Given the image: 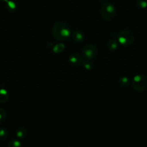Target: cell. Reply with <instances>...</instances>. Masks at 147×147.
Segmentation results:
<instances>
[{"label":"cell","instance_id":"cell-1","mask_svg":"<svg viewBox=\"0 0 147 147\" xmlns=\"http://www.w3.org/2000/svg\"><path fill=\"white\" fill-rule=\"evenodd\" d=\"M52 34L55 39L64 41L68 39L71 35V30L68 26L62 22L56 23L53 28Z\"/></svg>","mask_w":147,"mask_h":147},{"label":"cell","instance_id":"cell-2","mask_svg":"<svg viewBox=\"0 0 147 147\" xmlns=\"http://www.w3.org/2000/svg\"><path fill=\"white\" fill-rule=\"evenodd\" d=\"M118 42L125 47L131 45L134 40L133 33L128 29H123L117 34Z\"/></svg>","mask_w":147,"mask_h":147},{"label":"cell","instance_id":"cell-3","mask_svg":"<svg viewBox=\"0 0 147 147\" xmlns=\"http://www.w3.org/2000/svg\"><path fill=\"white\" fill-rule=\"evenodd\" d=\"M100 11L103 18L106 21H111L115 16V7L114 5L110 2H105L101 7Z\"/></svg>","mask_w":147,"mask_h":147},{"label":"cell","instance_id":"cell-4","mask_svg":"<svg viewBox=\"0 0 147 147\" xmlns=\"http://www.w3.org/2000/svg\"><path fill=\"white\" fill-rule=\"evenodd\" d=\"M131 84L136 91L141 92L147 87V79L143 75H137L133 78L131 81Z\"/></svg>","mask_w":147,"mask_h":147},{"label":"cell","instance_id":"cell-5","mask_svg":"<svg viewBox=\"0 0 147 147\" xmlns=\"http://www.w3.org/2000/svg\"><path fill=\"white\" fill-rule=\"evenodd\" d=\"M97 53V48L93 44L86 45L83 48L82 51L83 57L88 60H91L94 59L96 56Z\"/></svg>","mask_w":147,"mask_h":147},{"label":"cell","instance_id":"cell-6","mask_svg":"<svg viewBox=\"0 0 147 147\" xmlns=\"http://www.w3.org/2000/svg\"><path fill=\"white\" fill-rule=\"evenodd\" d=\"M69 61L74 65H79L83 63V57L77 52L71 54L69 57Z\"/></svg>","mask_w":147,"mask_h":147},{"label":"cell","instance_id":"cell-7","mask_svg":"<svg viewBox=\"0 0 147 147\" xmlns=\"http://www.w3.org/2000/svg\"><path fill=\"white\" fill-rule=\"evenodd\" d=\"M72 39L77 42H81L84 39V36L82 32L79 30H75L72 33Z\"/></svg>","mask_w":147,"mask_h":147},{"label":"cell","instance_id":"cell-8","mask_svg":"<svg viewBox=\"0 0 147 147\" xmlns=\"http://www.w3.org/2000/svg\"><path fill=\"white\" fill-rule=\"evenodd\" d=\"M107 45L108 49L110 51H115L117 49L118 44L117 41L116 40L113 38V39H111V40H109V41L107 42Z\"/></svg>","mask_w":147,"mask_h":147},{"label":"cell","instance_id":"cell-9","mask_svg":"<svg viewBox=\"0 0 147 147\" xmlns=\"http://www.w3.org/2000/svg\"><path fill=\"white\" fill-rule=\"evenodd\" d=\"M9 99V94L7 91L3 88L0 90V103H3Z\"/></svg>","mask_w":147,"mask_h":147},{"label":"cell","instance_id":"cell-10","mask_svg":"<svg viewBox=\"0 0 147 147\" xmlns=\"http://www.w3.org/2000/svg\"><path fill=\"white\" fill-rule=\"evenodd\" d=\"M118 83L121 86L123 87H127L130 84L131 82L127 77L123 76L119 79Z\"/></svg>","mask_w":147,"mask_h":147},{"label":"cell","instance_id":"cell-11","mask_svg":"<svg viewBox=\"0 0 147 147\" xmlns=\"http://www.w3.org/2000/svg\"><path fill=\"white\" fill-rule=\"evenodd\" d=\"M27 135V130L25 127H20L16 132L17 137L20 139L24 138Z\"/></svg>","mask_w":147,"mask_h":147},{"label":"cell","instance_id":"cell-12","mask_svg":"<svg viewBox=\"0 0 147 147\" xmlns=\"http://www.w3.org/2000/svg\"><path fill=\"white\" fill-rule=\"evenodd\" d=\"M6 2V6L7 9L9 11H14L16 10L17 6H16V3L14 1H13L11 0H8Z\"/></svg>","mask_w":147,"mask_h":147},{"label":"cell","instance_id":"cell-13","mask_svg":"<svg viewBox=\"0 0 147 147\" xmlns=\"http://www.w3.org/2000/svg\"><path fill=\"white\" fill-rule=\"evenodd\" d=\"M65 46L63 43H58L53 48V51L55 53H60L64 51Z\"/></svg>","mask_w":147,"mask_h":147},{"label":"cell","instance_id":"cell-14","mask_svg":"<svg viewBox=\"0 0 147 147\" xmlns=\"http://www.w3.org/2000/svg\"><path fill=\"white\" fill-rule=\"evenodd\" d=\"M82 64L83 67L87 70H90L94 67V63L91 60L88 59H87L85 61H83Z\"/></svg>","mask_w":147,"mask_h":147},{"label":"cell","instance_id":"cell-15","mask_svg":"<svg viewBox=\"0 0 147 147\" xmlns=\"http://www.w3.org/2000/svg\"><path fill=\"white\" fill-rule=\"evenodd\" d=\"M9 136L8 131L5 128H0V140H4Z\"/></svg>","mask_w":147,"mask_h":147},{"label":"cell","instance_id":"cell-16","mask_svg":"<svg viewBox=\"0 0 147 147\" xmlns=\"http://www.w3.org/2000/svg\"><path fill=\"white\" fill-rule=\"evenodd\" d=\"M21 145H21L20 141L16 139H13V140H11L7 145V146L9 147H20V146H21Z\"/></svg>","mask_w":147,"mask_h":147},{"label":"cell","instance_id":"cell-17","mask_svg":"<svg viewBox=\"0 0 147 147\" xmlns=\"http://www.w3.org/2000/svg\"><path fill=\"white\" fill-rule=\"evenodd\" d=\"M136 2L140 8L145 9L147 7V0H136Z\"/></svg>","mask_w":147,"mask_h":147},{"label":"cell","instance_id":"cell-18","mask_svg":"<svg viewBox=\"0 0 147 147\" xmlns=\"http://www.w3.org/2000/svg\"><path fill=\"white\" fill-rule=\"evenodd\" d=\"M7 113L5 110L3 108L0 107V122L4 121L6 118Z\"/></svg>","mask_w":147,"mask_h":147},{"label":"cell","instance_id":"cell-19","mask_svg":"<svg viewBox=\"0 0 147 147\" xmlns=\"http://www.w3.org/2000/svg\"><path fill=\"white\" fill-rule=\"evenodd\" d=\"M1 1H4V2H6L7 1H8V0H1Z\"/></svg>","mask_w":147,"mask_h":147},{"label":"cell","instance_id":"cell-20","mask_svg":"<svg viewBox=\"0 0 147 147\" xmlns=\"http://www.w3.org/2000/svg\"><path fill=\"white\" fill-rule=\"evenodd\" d=\"M100 1H105V0H100Z\"/></svg>","mask_w":147,"mask_h":147}]
</instances>
